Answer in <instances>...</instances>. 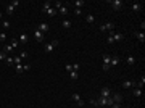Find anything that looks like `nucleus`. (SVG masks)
I'll use <instances>...</instances> for the list:
<instances>
[{"mask_svg":"<svg viewBox=\"0 0 145 108\" xmlns=\"http://www.w3.org/2000/svg\"><path fill=\"white\" fill-rule=\"evenodd\" d=\"M98 31H102V32H105V31H108V32H115V23H111V21L103 23V24H100V26H98Z\"/></svg>","mask_w":145,"mask_h":108,"instance_id":"1","label":"nucleus"},{"mask_svg":"<svg viewBox=\"0 0 145 108\" xmlns=\"http://www.w3.org/2000/svg\"><path fill=\"white\" fill-rule=\"evenodd\" d=\"M18 5H19V0H15V2H11L8 6H6V15H11V13L15 11L16 8H18Z\"/></svg>","mask_w":145,"mask_h":108,"instance_id":"2","label":"nucleus"},{"mask_svg":"<svg viewBox=\"0 0 145 108\" xmlns=\"http://www.w3.org/2000/svg\"><path fill=\"white\" fill-rule=\"evenodd\" d=\"M58 47V40H52L50 44H47L45 45V53H50V52H53L55 49Z\"/></svg>","mask_w":145,"mask_h":108,"instance_id":"3","label":"nucleus"},{"mask_svg":"<svg viewBox=\"0 0 145 108\" xmlns=\"http://www.w3.org/2000/svg\"><path fill=\"white\" fill-rule=\"evenodd\" d=\"M111 94H113L111 87H102V90H100V97H105V99L111 97Z\"/></svg>","mask_w":145,"mask_h":108,"instance_id":"4","label":"nucleus"},{"mask_svg":"<svg viewBox=\"0 0 145 108\" xmlns=\"http://www.w3.org/2000/svg\"><path fill=\"white\" fill-rule=\"evenodd\" d=\"M110 61H111V56L110 55H103V71H108L111 66H110Z\"/></svg>","mask_w":145,"mask_h":108,"instance_id":"5","label":"nucleus"},{"mask_svg":"<svg viewBox=\"0 0 145 108\" xmlns=\"http://www.w3.org/2000/svg\"><path fill=\"white\" fill-rule=\"evenodd\" d=\"M110 36L113 37V42H121V40H124L123 32H110Z\"/></svg>","mask_w":145,"mask_h":108,"instance_id":"6","label":"nucleus"},{"mask_svg":"<svg viewBox=\"0 0 145 108\" xmlns=\"http://www.w3.org/2000/svg\"><path fill=\"white\" fill-rule=\"evenodd\" d=\"M34 39L40 44V42H44V39H45V34H44V32H40L39 29H36V31H34Z\"/></svg>","mask_w":145,"mask_h":108,"instance_id":"7","label":"nucleus"},{"mask_svg":"<svg viewBox=\"0 0 145 108\" xmlns=\"http://www.w3.org/2000/svg\"><path fill=\"white\" fill-rule=\"evenodd\" d=\"M71 99H72V102H76V103H77V105L79 107H84V100H82L81 99V95H79V94H72V95H71Z\"/></svg>","mask_w":145,"mask_h":108,"instance_id":"8","label":"nucleus"},{"mask_svg":"<svg viewBox=\"0 0 145 108\" xmlns=\"http://www.w3.org/2000/svg\"><path fill=\"white\" fill-rule=\"evenodd\" d=\"M39 29L40 32H44V34H45V32H48L50 31V24H48V23H39Z\"/></svg>","mask_w":145,"mask_h":108,"instance_id":"9","label":"nucleus"},{"mask_svg":"<svg viewBox=\"0 0 145 108\" xmlns=\"http://www.w3.org/2000/svg\"><path fill=\"white\" fill-rule=\"evenodd\" d=\"M111 6H113V10H121L123 8V0H111Z\"/></svg>","mask_w":145,"mask_h":108,"instance_id":"10","label":"nucleus"},{"mask_svg":"<svg viewBox=\"0 0 145 108\" xmlns=\"http://www.w3.org/2000/svg\"><path fill=\"white\" fill-rule=\"evenodd\" d=\"M111 99H113L115 103H121V102H123V95H121V94H116V92L111 94Z\"/></svg>","mask_w":145,"mask_h":108,"instance_id":"11","label":"nucleus"},{"mask_svg":"<svg viewBox=\"0 0 145 108\" xmlns=\"http://www.w3.org/2000/svg\"><path fill=\"white\" fill-rule=\"evenodd\" d=\"M131 8H132V11L139 13V11H142V3H139V2H134L132 5H131Z\"/></svg>","mask_w":145,"mask_h":108,"instance_id":"12","label":"nucleus"},{"mask_svg":"<svg viewBox=\"0 0 145 108\" xmlns=\"http://www.w3.org/2000/svg\"><path fill=\"white\" fill-rule=\"evenodd\" d=\"M95 102H97V105H100V107H108V99H105V97H100Z\"/></svg>","mask_w":145,"mask_h":108,"instance_id":"13","label":"nucleus"},{"mask_svg":"<svg viewBox=\"0 0 145 108\" xmlns=\"http://www.w3.org/2000/svg\"><path fill=\"white\" fill-rule=\"evenodd\" d=\"M123 87L124 89H132V87H136V82H134V81H124Z\"/></svg>","mask_w":145,"mask_h":108,"instance_id":"14","label":"nucleus"},{"mask_svg":"<svg viewBox=\"0 0 145 108\" xmlns=\"http://www.w3.org/2000/svg\"><path fill=\"white\" fill-rule=\"evenodd\" d=\"M134 36H136L137 39H139V42H140V44H144V42H145V34H144V32L136 31V32H134Z\"/></svg>","mask_w":145,"mask_h":108,"instance_id":"15","label":"nucleus"},{"mask_svg":"<svg viewBox=\"0 0 145 108\" xmlns=\"http://www.w3.org/2000/svg\"><path fill=\"white\" fill-rule=\"evenodd\" d=\"M27 40H29L27 34L26 32H21V36H19V45H21V44H27Z\"/></svg>","mask_w":145,"mask_h":108,"instance_id":"16","label":"nucleus"},{"mask_svg":"<svg viewBox=\"0 0 145 108\" xmlns=\"http://www.w3.org/2000/svg\"><path fill=\"white\" fill-rule=\"evenodd\" d=\"M121 63V58L119 56H111V61H110V66H116Z\"/></svg>","mask_w":145,"mask_h":108,"instance_id":"17","label":"nucleus"},{"mask_svg":"<svg viewBox=\"0 0 145 108\" xmlns=\"http://www.w3.org/2000/svg\"><path fill=\"white\" fill-rule=\"evenodd\" d=\"M45 15H48V16H57V15H58V11L53 8V6H52V8H48L47 11H45Z\"/></svg>","mask_w":145,"mask_h":108,"instance_id":"18","label":"nucleus"},{"mask_svg":"<svg viewBox=\"0 0 145 108\" xmlns=\"http://www.w3.org/2000/svg\"><path fill=\"white\" fill-rule=\"evenodd\" d=\"M48 8H52V2H44V5H42V13L45 15V11Z\"/></svg>","mask_w":145,"mask_h":108,"instance_id":"19","label":"nucleus"},{"mask_svg":"<svg viewBox=\"0 0 145 108\" xmlns=\"http://www.w3.org/2000/svg\"><path fill=\"white\" fill-rule=\"evenodd\" d=\"M61 26H63L65 29H70L71 26H72V23L70 21V19H63V23H61Z\"/></svg>","mask_w":145,"mask_h":108,"instance_id":"20","label":"nucleus"},{"mask_svg":"<svg viewBox=\"0 0 145 108\" xmlns=\"http://www.w3.org/2000/svg\"><path fill=\"white\" fill-rule=\"evenodd\" d=\"M144 84H145V76L140 77V81H139V82H136V87H137V89H142V87H144Z\"/></svg>","mask_w":145,"mask_h":108,"instance_id":"21","label":"nucleus"},{"mask_svg":"<svg viewBox=\"0 0 145 108\" xmlns=\"http://www.w3.org/2000/svg\"><path fill=\"white\" fill-rule=\"evenodd\" d=\"M24 65H26V63H21V65H15V66H16V74H21V73L24 71Z\"/></svg>","mask_w":145,"mask_h":108,"instance_id":"22","label":"nucleus"},{"mask_svg":"<svg viewBox=\"0 0 145 108\" xmlns=\"http://www.w3.org/2000/svg\"><path fill=\"white\" fill-rule=\"evenodd\" d=\"M132 95L137 97V99H139V97H142V89H137V87H136V89L132 90Z\"/></svg>","mask_w":145,"mask_h":108,"instance_id":"23","label":"nucleus"},{"mask_svg":"<svg viewBox=\"0 0 145 108\" xmlns=\"http://www.w3.org/2000/svg\"><path fill=\"white\" fill-rule=\"evenodd\" d=\"M126 61H127V65H136V56H127L126 58Z\"/></svg>","mask_w":145,"mask_h":108,"instance_id":"24","label":"nucleus"},{"mask_svg":"<svg viewBox=\"0 0 145 108\" xmlns=\"http://www.w3.org/2000/svg\"><path fill=\"white\" fill-rule=\"evenodd\" d=\"M74 5H76V8H79V10H81V6H84V5H85V2H84V0H76V2H74Z\"/></svg>","mask_w":145,"mask_h":108,"instance_id":"25","label":"nucleus"},{"mask_svg":"<svg viewBox=\"0 0 145 108\" xmlns=\"http://www.w3.org/2000/svg\"><path fill=\"white\" fill-rule=\"evenodd\" d=\"M21 63H23V58H21V56H15V58H13V65H21Z\"/></svg>","mask_w":145,"mask_h":108,"instance_id":"26","label":"nucleus"},{"mask_svg":"<svg viewBox=\"0 0 145 108\" xmlns=\"http://www.w3.org/2000/svg\"><path fill=\"white\" fill-rule=\"evenodd\" d=\"M10 45H11V49H13V50H15V49H18V47H19V40H15V39H13Z\"/></svg>","mask_w":145,"mask_h":108,"instance_id":"27","label":"nucleus"},{"mask_svg":"<svg viewBox=\"0 0 145 108\" xmlns=\"http://www.w3.org/2000/svg\"><path fill=\"white\" fill-rule=\"evenodd\" d=\"M6 58H8V53H5V52L2 50V52H0V61H5Z\"/></svg>","mask_w":145,"mask_h":108,"instance_id":"28","label":"nucleus"},{"mask_svg":"<svg viewBox=\"0 0 145 108\" xmlns=\"http://www.w3.org/2000/svg\"><path fill=\"white\" fill-rule=\"evenodd\" d=\"M58 11H60V13H61V15H63V16H66V15H68V8H66V6H65V5L61 6V8L58 10Z\"/></svg>","mask_w":145,"mask_h":108,"instance_id":"29","label":"nucleus"},{"mask_svg":"<svg viewBox=\"0 0 145 108\" xmlns=\"http://www.w3.org/2000/svg\"><path fill=\"white\" fill-rule=\"evenodd\" d=\"M85 21H87V23H90V24H92V23L95 21V16H94V15H87V18H85Z\"/></svg>","mask_w":145,"mask_h":108,"instance_id":"30","label":"nucleus"},{"mask_svg":"<svg viewBox=\"0 0 145 108\" xmlns=\"http://www.w3.org/2000/svg\"><path fill=\"white\" fill-rule=\"evenodd\" d=\"M5 65H6V66H11V65H13V56H8V58L5 60Z\"/></svg>","mask_w":145,"mask_h":108,"instance_id":"31","label":"nucleus"},{"mask_svg":"<svg viewBox=\"0 0 145 108\" xmlns=\"http://www.w3.org/2000/svg\"><path fill=\"white\" fill-rule=\"evenodd\" d=\"M2 24H3V29H10V26H11V24H10V21H8V19H5V21H3Z\"/></svg>","mask_w":145,"mask_h":108,"instance_id":"32","label":"nucleus"},{"mask_svg":"<svg viewBox=\"0 0 145 108\" xmlns=\"http://www.w3.org/2000/svg\"><path fill=\"white\" fill-rule=\"evenodd\" d=\"M6 40V34L5 32H0V42H5Z\"/></svg>","mask_w":145,"mask_h":108,"instance_id":"33","label":"nucleus"},{"mask_svg":"<svg viewBox=\"0 0 145 108\" xmlns=\"http://www.w3.org/2000/svg\"><path fill=\"white\" fill-rule=\"evenodd\" d=\"M71 79H72V81L77 79V71H71Z\"/></svg>","mask_w":145,"mask_h":108,"instance_id":"34","label":"nucleus"},{"mask_svg":"<svg viewBox=\"0 0 145 108\" xmlns=\"http://www.w3.org/2000/svg\"><path fill=\"white\" fill-rule=\"evenodd\" d=\"M10 50H13V49H11V45H5V47H3V52H5V53H8Z\"/></svg>","mask_w":145,"mask_h":108,"instance_id":"35","label":"nucleus"},{"mask_svg":"<svg viewBox=\"0 0 145 108\" xmlns=\"http://www.w3.org/2000/svg\"><path fill=\"white\" fill-rule=\"evenodd\" d=\"M65 69H66L68 73H71L72 71V65H66V66H65Z\"/></svg>","mask_w":145,"mask_h":108,"instance_id":"36","label":"nucleus"},{"mask_svg":"<svg viewBox=\"0 0 145 108\" xmlns=\"http://www.w3.org/2000/svg\"><path fill=\"white\" fill-rule=\"evenodd\" d=\"M79 69V63H72V71H77Z\"/></svg>","mask_w":145,"mask_h":108,"instance_id":"37","label":"nucleus"},{"mask_svg":"<svg viewBox=\"0 0 145 108\" xmlns=\"http://www.w3.org/2000/svg\"><path fill=\"white\" fill-rule=\"evenodd\" d=\"M19 56H21V58L24 60V58H26V56H27V53H26V50H23V52L21 53H19Z\"/></svg>","mask_w":145,"mask_h":108,"instance_id":"38","label":"nucleus"},{"mask_svg":"<svg viewBox=\"0 0 145 108\" xmlns=\"http://www.w3.org/2000/svg\"><path fill=\"white\" fill-rule=\"evenodd\" d=\"M74 13H76V16H81V13H82V11H81L79 8H76V10H74Z\"/></svg>","mask_w":145,"mask_h":108,"instance_id":"39","label":"nucleus"},{"mask_svg":"<svg viewBox=\"0 0 145 108\" xmlns=\"http://www.w3.org/2000/svg\"><path fill=\"white\" fill-rule=\"evenodd\" d=\"M111 108H121V103H113Z\"/></svg>","mask_w":145,"mask_h":108,"instance_id":"40","label":"nucleus"},{"mask_svg":"<svg viewBox=\"0 0 145 108\" xmlns=\"http://www.w3.org/2000/svg\"><path fill=\"white\" fill-rule=\"evenodd\" d=\"M108 44H115V42H113V37H111V36H108Z\"/></svg>","mask_w":145,"mask_h":108,"instance_id":"41","label":"nucleus"},{"mask_svg":"<svg viewBox=\"0 0 145 108\" xmlns=\"http://www.w3.org/2000/svg\"><path fill=\"white\" fill-rule=\"evenodd\" d=\"M0 18H2V13H0Z\"/></svg>","mask_w":145,"mask_h":108,"instance_id":"42","label":"nucleus"}]
</instances>
